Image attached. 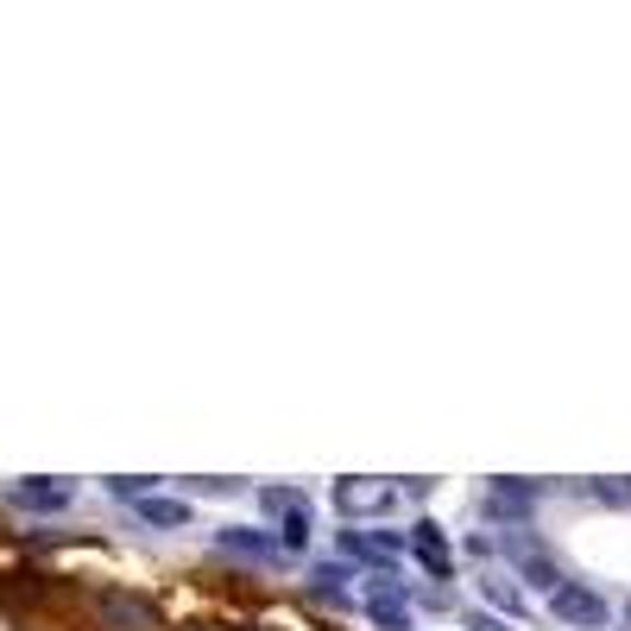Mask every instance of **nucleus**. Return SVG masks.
Segmentation results:
<instances>
[{
	"mask_svg": "<svg viewBox=\"0 0 631 631\" xmlns=\"http://www.w3.org/2000/svg\"><path fill=\"white\" fill-rule=\"evenodd\" d=\"M335 511L341 518H385L392 505H398V486L392 480H367V474H348V480H335Z\"/></svg>",
	"mask_w": 631,
	"mask_h": 631,
	"instance_id": "1",
	"label": "nucleus"
},
{
	"mask_svg": "<svg viewBox=\"0 0 631 631\" xmlns=\"http://www.w3.org/2000/svg\"><path fill=\"white\" fill-rule=\"evenodd\" d=\"M259 505H266V518L278 525L272 537L284 543V550H303V543H309V505H303L297 486H266Z\"/></svg>",
	"mask_w": 631,
	"mask_h": 631,
	"instance_id": "2",
	"label": "nucleus"
},
{
	"mask_svg": "<svg viewBox=\"0 0 631 631\" xmlns=\"http://www.w3.org/2000/svg\"><path fill=\"white\" fill-rule=\"evenodd\" d=\"M550 612L562 619V626H575V631H600L606 619H612V606H606L594 587H581V581H562V587H555Z\"/></svg>",
	"mask_w": 631,
	"mask_h": 631,
	"instance_id": "3",
	"label": "nucleus"
},
{
	"mask_svg": "<svg viewBox=\"0 0 631 631\" xmlns=\"http://www.w3.org/2000/svg\"><path fill=\"white\" fill-rule=\"evenodd\" d=\"M367 612H373V626H385V631H410V600H404V587L392 575H373Z\"/></svg>",
	"mask_w": 631,
	"mask_h": 631,
	"instance_id": "4",
	"label": "nucleus"
},
{
	"mask_svg": "<svg viewBox=\"0 0 631 631\" xmlns=\"http://www.w3.org/2000/svg\"><path fill=\"white\" fill-rule=\"evenodd\" d=\"M410 550H417V562H424L436 581L454 575V550H449V537H442V525H436V518H424V525L410 530Z\"/></svg>",
	"mask_w": 631,
	"mask_h": 631,
	"instance_id": "5",
	"label": "nucleus"
},
{
	"mask_svg": "<svg viewBox=\"0 0 631 631\" xmlns=\"http://www.w3.org/2000/svg\"><path fill=\"white\" fill-rule=\"evenodd\" d=\"M101 619L114 631H151L158 626V606L139 600V594H101Z\"/></svg>",
	"mask_w": 631,
	"mask_h": 631,
	"instance_id": "6",
	"label": "nucleus"
},
{
	"mask_svg": "<svg viewBox=\"0 0 631 631\" xmlns=\"http://www.w3.org/2000/svg\"><path fill=\"white\" fill-rule=\"evenodd\" d=\"M530 505H537V486H530V480H493V486H486V511H493V518H511V525H518Z\"/></svg>",
	"mask_w": 631,
	"mask_h": 631,
	"instance_id": "7",
	"label": "nucleus"
},
{
	"mask_svg": "<svg viewBox=\"0 0 631 631\" xmlns=\"http://www.w3.org/2000/svg\"><path fill=\"white\" fill-rule=\"evenodd\" d=\"M70 499H76L70 480H20L13 486V505H25V511H64Z\"/></svg>",
	"mask_w": 631,
	"mask_h": 631,
	"instance_id": "8",
	"label": "nucleus"
},
{
	"mask_svg": "<svg viewBox=\"0 0 631 631\" xmlns=\"http://www.w3.org/2000/svg\"><path fill=\"white\" fill-rule=\"evenodd\" d=\"M505 550H511V562H518V568H525V575L537 581V587H550V594L562 587V575H555V562H550L543 550H537V543H530L525 530H511V537H505Z\"/></svg>",
	"mask_w": 631,
	"mask_h": 631,
	"instance_id": "9",
	"label": "nucleus"
},
{
	"mask_svg": "<svg viewBox=\"0 0 631 631\" xmlns=\"http://www.w3.org/2000/svg\"><path fill=\"white\" fill-rule=\"evenodd\" d=\"M215 543H222L227 555H252V562H278V555H284L278 537H266V530H240V525H227Z\"/></svg>",
	"mask_w": 631,
	"mask_h": 631,
	"instance_id": "10",
	"label": "nucleus"
},
{
	"mask_svg": "<svg viewBox=\"0 0 631 631\" xmlns=\"http://www.w3.org/2000/svg\"><path fill=\"white\" fill-rule=\"evenodd\" d=\"M341 550L367 555V562H392V555H404L410 543H404V537H385V530H348V537H341Z\"/></svg>",
	"mask_w": 631,
	"mask_h": 631,
	"instance_id": "11",
	"label": "nucleus"
},
{
	"mask_svg": "<svg viewBox=\"0 0 631 631\" xmlns=\"http://www.w3.org/2000/svg\"><path fill=\"white\" fill-rule=\"evenodd\" d=\"M139 518L146 525H158V530H177V525H190V499H139Z\"/></svg>",
	"mask_w": 631,
	"mask_h": 631,
	"instance_id": "12",
	"label": "nucleus"
},
{
	"mask_svg": "<svg viewBox=\"0 0 631 631\" xmlns=\"http://www.w3.org/2000/svg\"><path fill=\"white\" fill-rule=\"evenodd\" d=\"M316 594H323V600H335V606H348V587H341V581H353L348 568H341V562H323V568H316Z\"/></svg>",
	"mask_w": 631,
	"mask_h": 631,
	"instance_id": "13",
	"label": "nucleus"
},
{
	"mask_svg": "<svg viewBox=\"0 0 631 631\" xmlns=\"http://www.w3.org/2000/svg\"><path fill=\"white\" fill-rule=\"evenodd\" d=\"M587 493H594V499H606V505H631V480H594Z\"/></svg>",
	"mask_w": 631,
	"mask_h": 631,
	"instance_id": "14",
	"label": "nucleus"
},
{
	"mask_svg": "<svg viewBox=\"0 0 631 631\" xmlns=\"http://www.w3.org/2000/svg\"><path fill=\"white\" fill-rule=\"evenodd\" d=\"M480 587H486V581H480ZM493 600H499L505 612H518V594H511V581H493Z\"/></svg>",
	"mask_w": 631,
	"mask_h": 631,
	"instance_id": "15",
	"label": "nucleus"
},
{
	"mask_svg": "<svg viewBox=\"0 0 631 631\" xmlns=\"http://www.w3.org/2000/svg\"><path fill=\"white\" fill-rule=\"evenodd\" d=\"M467 631H511L505 619H486V612H467Z\"/></svg>",
	"mask_w": 631,
	"mask_h": 631,
	"instance_id": "16",
	"label": "nucleus"
},
{
	"mask_svg": "<svg viewBox=\"0 0 631 631\" xmlns=\"http://www.w3.org/2000/svg\"><path fill=\"white\" fill-rule=\"evenodd\" d=\"M626 626H631V600H626Z\"/></svg>",
	"mask_w": 631,
	"mask_h": 631,
	"instance_id": "17",
	"label": "nucleus"
},
{
	"mask_svg": "<svg viewBox=\"0 0 631 631\" xmlns=\"http://www.w3.org/2000/svg\"><path fill=\"white\" fill-rule=\"evenodd\" d=\"M196 631H215V626H196Z\"/></svg>",
	"mask_w": 631,
	"mask_h": 631,
	"instance_id": "18",
	"label": "nucleus"
}]
</instances>
